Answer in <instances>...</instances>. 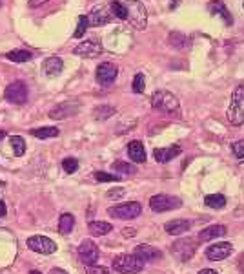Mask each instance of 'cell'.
Instances as JSON below:
<instances>
[{
	"label": "cell",
	"mask_w": 244,
	"mask_h": 274,
	"mask_svg": "<svg viewBox=\"0 0 244 274\" xmlns=\"http://www.w3.org/2000/svg\"><path fill=\"white\" fill-rule=\"evenodd\" d=\"M228 121L231 125H244V84H239L231 93V101L228 106Z\"/></svg>",
	"instance_id": "1"
},
{
	"label": "cell",
	"mask_w": 244,
	"mask_h": 274,
	"mask_svg": "<svg viewBox=\"0 0 244 274\" xmlns=\"http://www.w3.org/2000/svg\"><path fill=\"white\" fill-rule=\"evenodd\" d=\"M126 10H128V20L135 29H146L148 26V11L140 0H126Z\"/></svg>",
	"instance_id": "2"
},
{
	"label": "cell",
	"mask_w": 244,
	"mask_h": 274,
	"mask_svg": "<svg viewBox=\"0 0 244 274\" xmlns=\"http://www.w3.org/2000/svg\"><path fill=\"white\" fill-rule=\"evenodd\" d=\"M151 106L160 112L172 114V112H179V99L173 95L172 91L158 90L155 91L153 97H151Z\"/></svg>",
	"instance_id": "3"
},
{
	"label": "cell",
	"mask_w": 244,
	"mask_h": 274,
	"mask_svg": "<svg viewBox=\"0 0 244 274\" xmlns=\"http://www.w3.org/2000/svg\"><path fill=\"white\" fill-rule=\"evenodd\" d=\"M144 261L135 254H120L113 260V269L122 274H133L142 270Z\"/></svg>",
	"instance_id": "4"
},
{
	"label": "cell",
	"mask_w": 244,
	"mask_h": 274,
	"mask_svg": "<svg viewBox=\"0 0 244 274\" xmlns=\"http://www.w3.org/2000/svg\"><path fill=\"white\" fill-rule=\"evenodd\" d=\"M195 250L197 245L193 238H182V240H177L172 245V254L179 261H190L193 258V254H195Z\"/></svg>",
	"instance_id": "5"
},
{
	"label": "cell",
	"mask_w": 244,
	"mask_h": 274,
	"mask_svg": "<svg viewBox=\"0 0 244 274\" xmlns=\"http://www.w3.org/2000/svg\"><path fill=\"white\" fill-rule=\"evenodd\" d=\"M182 201L175 196H168V194H157L149 199V208L153 212H168V210H175V208H181Z\"/></svg>",
	"instance_id": "6"
},
{
	"label": "cell",
	"mask_w": 244,
	"mask_h": 274,
	"mask_svg": "<svg viewBox=\"0 0 244 274\" xmlns=\"http://www.w3.org/2000/svg\"><path fill=\"white\" fill-rule=\"evenodd\" d=\"M142 212V207L140 203L137 201H129V203H120V205H115L108 210V214L117 220H135L137 216H140Z\"/></svg>",
	"instance_id": "7"
},
{
	"label": "cell",
	"mask_w": 244,
	"mask_h": 274,
	"mask_svg": "<svg viewBox=\"0 0 244 274\" xmlns=\"http://www.w3.org/2000/svg\"><path fill=\"white\" fill-rule=\"evenodd\" d=\"M4 97L11 104H24L28 101V86L22 81H13L6 88Z\"/></svg>",
	"instance_id": "8"
},
{
	"label": "cell",
	"mask_w": 244,
	"mask_h": 274,
	"mask_svg": "<svg viewBox=\"0 0 244 274\" xmlns=\"http://www.w3.org/2000/svg\"><path fill=\"white\" fill-rule=\"evenodd\" d=\"M78 258L86 267H91L99 261V247L93 243L91 240H84L78 245Z\"/></svg>",
	"instance_id": "9"
},
{
	"label": "cell",
	"mask_w": 244,
	"mask_h": 274,
	"mask_svg": "<svg viewBox=\"0 0 244 274\" xmlns=\"http://www.w3.org/2000/svg\"><path fill=\"white\" fill-rule=\"evenodd\" d=\"M28 247L39 254H53L57 250V245L55 241H51L46 236H31L28 240Z\"/></svg>",
	"instance_id": "10"
},
{
	"label": "cell",
	"mask_w": 244,
	"mask_h": 274,
	"mask_svg": "<svg viewBox=\"0 0 244 274\" xmlns=\"http://www.w3.org/2000/svg\"><path fill=\"white\" fill-rule=\"evenodd\" d=\"M233 252V245H231L230 241H222V243H213L206 249V258L211 261H220V260H226L228 256Z\"/></svg>",
	"instance_id": "11"
},
{
	"label": "cell",
	"mask_w": 244,
	"mask_h": 274,
	"mask_svg": "<svg viewBox=\"0 0 244 274\" xmlns=\"http://www.w3.org/2000/svg\"><path fill=\"white\" fill-rule=\"evenodd\" d=\"M117 73H119V70L113 63L99 64V68H97V82L102 84V86H108L117 79Z\"/></svg>",
	"instance_id": "12"
},
{
	"label": "cell",
	"mask_w": 244,
	"mask_h": 274,
	"mask_svg": "<svg viewBox=\"0 0 244 274\" xmlns=\"http://www.w3.org/2000/svg\"><path fill=\"white\" fill-rule=\"evenodd\" d=\"M73 53L78 55V57H99L102 53V44L97 39L84 40V42H80L77 48L73 49Z\"/></svg>",
	"instance_id": "13"
},
{
	"label": "cell",
	"mask_w": 244,
	"mask_h": 274,
	"mask_svg": "<svg viewBox=\"0 0 244 274\" xmlns=\"http://www.w3.org/2000/svg\"><path fill=\"white\" fill-rule=\"evenodd\" d=\"M135 256H139L142 261H155V260H160V258H162V252L158 249H155V247L142 243V245L135 247Z\"/></svg>",
	"instance_id": "14"
},
{
	"label": "cell",
	"mask_w": 244,
	"mask_h": 274,
	"mask_svg": "<svg viewBox=\"0 0 244 274\" xmlns=\"http://www.w3.org/2000/svg\"><path fill=\"white\" fill-rule=\"evenodd\" d=\"M181 154V146L173 144V146H168V148H155L153 150V157L157 159L158 163H170L172 159H175Z\"/></svg>",
	"instance_id": "15"
},
{
	"label": "cell",
	"mask_w": 244,
	"mask_h": 274,
	"mask_svg": "<svg viewBox=\"0 0 244 274\" xmlns=\"http://www.w3.org/2000/svg\"><path fill=\"white\" fill-rule=\"evenodd\" d=\"M80 108V104H75V102H64V104H58L57 108H53L51 114L49 116L53 119H64V117H69V116H75Z\"/></svg>",
	"instance_id": "16"
},
{
	"label": "cell",
	"mask_w": 244,
	"mask_h": 274,
	"mask_svg": "<svg viewBox=\"0 0 244 274\" xmlns=\"http://www.w3.org/2000/svg\"><path fill=\"white\" fill-rule=\"evenodd\" d=\"M90 19V24L91 26H104L110 22V11H106L102 6H97V8H93L91 10V15L88 17Z\"/></svg>",
	"instance_id": "17"
},
{
	"label": "cell",
	"mask_w": 244,
	"mask_h": 274,
	"mask_svg": "<svg viewBox=\"0 0 244 274\" xmlns=\"http://www.w3.org/2000/svg\"><path fill=\"white\" fill-rule=\"evenodd\" d=\"M62 70H64V63L60 57H49L44 61V73L48 77H57Z\"/></svg>",
	"instance_id": "18"
},
{
	"label": "cell",
	"mask_w": 244,
	"mask_h": 274,
	"mask_svg": "<svg viewBox=\"0 0 244 274\" xmlns=\"http://www.w3.org/2000/svg\"><path fill=\"white\" fill-rule=\"evenodd\" d=\"M190 227H192V223L186 222V220H172V222H168L166 225H164V229H166L168 234L181 236V234H184V232L190 231Z\"/></svg>",
	"instance_id": "19"
},
{
	"label": "cell",
	"mask_w": 244,
	"mask_h": 274,
	"mask_svg": "<svg viewBox=\"0 0 244 274\" xmlns=\"http://www.w3.org/2000/svg\"><path fill=\"white\" fill-rule=\"evenodd\" d=\"M208 10H210L211 15H219V17H222L228 26L233 24V19H231L230 11L226 10L224 2H220V0H213V2H210V4H208Z\"/></svg>",
	"instance_id": "20"
},
{
	"label": "cell",
	"mask_w": 244,
	"mask_h": 274,
	"mask_svg": "<svg viewBox=\"0 0 244 274\" xmlns=\"http://www.w3.org/2000/svg\"><path fill=\"white\" fill-rule=\"evenodd\" d=\"M128 155L131 157V161L135 163H144L146 161V150H144V144L140 141H131L128 144Z\"/></svg>",
	"instance_id": "21"
},
{
	"label": "cell",
	"mask_w": 244,
	"mask_h": 274,
	"mask_svg": "<svg viewBox=\"0 0 244 274\" xmlns=\"http://www.w3.org/2000/svg\"><path fill=\"white\" fill-rule=\"evenodd\" d=\"M226 234V227L224 225H213V227H208L204 231H201L199 234V241H210L213 238H220V236Z\"/></svg>",
	"instance_id": "22"
},
{
	"label": "cell",
	"mask_w": 244,
	"mask_h": 274,
	"mask_svg": "<svg viewBox=\"0 0 244 274\" xmlns=\"http://www.w3.org/2000/svg\"><path fill=\"white\" fill-rule=\"evenodd\" d=\"M73 227H75V217H73V214H69V212L62 214L60 220H58V232H60V234H69V232L73 231Z\"/></svg>",
	"instance_id": "23"
},
{
	"label": "cell",
	"mask_w": 244,
	"mask_h": 274,
	"mask_svg": "<svg viewBox=\"0 0 244 274\" xmlns=\"http://www.w3.org/2000/svg\"><path fill=\"white\" fill-rule=\"evenodd\" d=\"M113 231V225L108 222H91L90 223V232L93 236H106Z\"/></svg>",
	"instance_id": "24"
},
{
	"label": "cell",
	"mask_w": 244,
	"mask_h": 274,
	"mask_svg": "<svg viewBox=\"0 0 244 274\" xmlns=\"http://www.w3.org/2000/svg\"><path fill=\"white\" fill-rule=\"evenodd\" d=\"M6 57L13 61V63H28L33 59V53L28 51V49H13V51L6 53Z\"/></svg>",
	"instance_id": "25"
},
{
	"label": "cell",
	"mask_w": 244,
	"mask_h": 274,
	"mask_svg": "<svg viewBox=\"0 0 244 274\" xmlns=\"http://www.w3.org/2000/svg\"><path fill=\"white\" fill-rule=\"evenodd\" d=\"M113 116H115V108H113V106L104 104V106H97L95 110H93V117L99 121L110 119V117H113Z\"/></svg>",
	"instance_id": "26"
},
{
	"label": "cell",
	"mask_w": 244,
	"mask_h": 274,
	"mask_svg": "<svg viewBox=\"0 0 244 274\" xmlns=\"http://www.w3.org/2000/svg\"><path fill=\"white\" fill-rule=\"evenodd\" d=\"M31 135L39 137V139H49V137H57L58 130L57 128H53V126H42V128H35V130H31Z\"/></svg>",
	"instance_id": "27"
},
{
	"label": "cell",
	"mask_w": 244,
	"mask_h": 274,
	"mask_svg": "<svg viewBox=\"0 0 244 274\" xmlns=\"http://www.w3.org/2000/svg\"><path fill=\"white\" fill-rule=\"evenodd\" d=\"M204 203L210 208H222L226 205V197L222 194H210V196H206Z\"/></svg>",
	"instance_id": "28"
},
{
	"label": "cell",
	"mask_w": 244,
	"mask_h": 274,
	"mask_svg": "<svg viewBox=\"0 0 244 274\" xmlns=\"http://www.w3.org/2000/svg\"><path fill=\"white\" fill-rule=\"evenodd\" d=\"M110 10H111V13L115 15L117 19L128 20V10H126L124 2H117V0H113V2L110 4Z\"/></svg>",
	"instance_id": "29"
},
{
	"label": "cell",
	"mask_w": 244,
	"mask_h": 274,
	"mask_svg": "<svg viewBox=\"0 0 244 274\" xmlns=\"http://www.w3.org/2000/svg\"><path fill=\"white\" fill-rule=\"evenodd\" d=\"M10 141H11V146H13V154L17 155V157L26 154V141L22 139L20 135H13Z\"/></svg>",
	"instance_id": "30"
},
{
	"label": "cell",
	"mask_w": 244,
	"mask_h": 274,
	"mask_svg": "<svg viewBox=\"0 0 244 274\" xmlns=\"http://www.w3.org/2000/svg\"><path fill=\"white\" fill-rule=\"evenodd\" d=\"M88 26H90V19H88L86 15H80V17H78V22H77V29H75L73 37H75V39H80V37H84Z\"/></svg>",
	"instance_id": "31"
},
{
	"label": "cell",
	"mask_w": 244,
	"mask_h": 274,
	"mask_svg": "<svg viewBox=\"0 0 244 274\" xmlns=\"http://www.w3.org/2000/svg\"><path fill=\"white\" fill-rule=\"evenodd\" d=\"M170 44H172V46H175V48L182 49L184 46H188L186 35L179 33V31H173V33H170Z\"/></svg>",
	"instance_id": "32"
},
{
	"label": "cell",
	"mask_w": 244,
	"mask_h": 274,
	"mask_svg": "<svg viewBox=\"0 0 244 274\" xmlns=\"http://www.w3.org/2000/svg\"><path fill=\"white\" fill-rule=\"evenodd\" d=\"M113 172H122V174H133L137 172L133 165L126 163V161H115L113 163Z\"/></svg>",
	"instance_id": "33"
},
{
	"label": "cell",
	"mask_w": 244,
	"mask_h": 274,
	"mask_svg": "<svg viewBox=\"0 0 244 274\" xmlns=\"http://www.w3.org/2000/svg\"><path fill=\"white\" fill-rule=\"evenodd\" d=\"M62 169L66 174H73V172H77L78 169V161L75 157H66L62 161Z\"/></svg>",
	"instance_id": "34"
},
{
	"label": "cell",
	"mask_w": 244,
	"mask_h": 274,
	"mask_svg": "<svg viewBox=\"0 0 244 274\" xmlns=\"http://www.w3.org/2000/svg\"><path fill=\"white\" fill-rule=\"evenodd\" d=\"M144 86H146V84H144V75L142 73H137L133 79V84H131V90H133L135 93H142Z\"/></svg>",
	"instance_id": "35"
},
{
	"label": "cell",
	"mask_w": 244,
	"mask_h": 274,
	"mask_svg": "<svg viewBox=\"0 0 244 274\" xmlns=\"http://www.w3.org/2000/svg\"><path fill=\"white\" fill-rule=\"evenodd\" d=\"M95 179L101 183H106V181H119V176L115 174H108V172H95Z\"/></svg>",
	"instance_id": "36"
},
{
	"label": "cell",
	"mask_w": 244,
	"mask_h": 274,
	"mask_svg": "<svg viewBox=\"0 0 244 274\" xmlns=\"http://www.w3.org/2000/svg\"><path fill=\"white\" fill-rule=\"evenodd\" d=\"M231 150H233V155H235V157L244 159V139L235 141V143L231 144Z\"/></svg>",
	"instance_id": "37"
},
{
	"label": "cell",
	"mask_w": 244,
	"mask_h": 274,
	"mask_svg": "<svg viewBox=\"0 0 244 274\" xmlns=\"http://www.w3.org/2000/svg\"><path fill=\"white\" fill-rule=\"evenodd\" d=\"M86 274H110V270L106 269V267L91 265V267H86Z\"/></svg>",
	"instance_id": "38"
},
{
	"label": "cell",
	"mask_w": 244,
	"mask_h": 274,
	"mask_svg": "<svg viewBox=\"0 0 244 274\" xmlns=\"http://www.w3.org/2000/svg\"><path fill=\"white\" fill-rule=\"evenodd\" d=\"M46 2H49V0H29V8H40Z\"/></svg>",
	"instance_id": "39"
},
{
	"label": "cell",
	"mask_w": 244,
	"mask_h": 274,
	"mask_svg": "<svg viewBox=\"0 0 244 274\" xmlns=\"http://www.w3.org/2000/svg\"><path fill=\"white\" fill-rule=\"evenodd\" d=\"M124 194V188H119V190H113V192H108V197H111V199H115V197L122 196Z\"/></svg>",
	"instance_id": "40"
},
{
	"label": "cell",
	"mask_w": 244,
	"mask_h": 274,
	"mask_svg": "<svg viewBox=\"0 0 244 274\" xmlns=\"http://www.w3.org/2000/svg\"><path fill=\"white\" fill-rule=\"evenodd\" d=\"M6 212H8V210H6V203H4V201H0V217H4V216H6Z\"/></svg>",
	"instance_id": "41"
},
{
	"label": "cell",
	"mask_w": 244,
	"mask_h": 274,
	"mask_svg": "<svg viewBox=\"0 0 244 274\" xmlns=\"http://www.w3.org/2000/svg\"><path fill=\"white\" fill-rule=\"evenodd\" d=\"M199 274H219V272H217V270H213V269H202Z\"/></svg>",
	"instance_id": "42"
},
{
	"label": "cell",
	"mask_w": 244,
	"mask_h": 274,
	"mask_svg": "<svg viewBox=\"0 0 244 274\" xmlns=\"http://www.w3.org/2000/svg\"><path fill=\"white\" fill-rule=\"evenodd\" d=\"M49 274H67V272L64 269H51V272Z\"/></svg>",
	"instance_id": "43"
},
{
	"label": "cell",
	"mask_w": 244,
	"mask_h": 274,
	"mask_svg": "<svg viewBox=\"0 0 244 274\" xmlns=\"http://www.w3.org/2000/svg\"><path fill=\"white\" fill-rule=\"evenodd\" d=\"M133 234H135L133 229H124V236H128L129 238V236H133Z\"/></svg>",
	"instance_id": "44"
},
{
	"label": "cell",
	"mask_w": 244,
	"mask_h": 274,
	"mask_svg": "<svg viewBox=\"0 0 244 274\" xmlns=\"http://www.w3.org/2000/svg\"><path fill=\"white\" fill-rule=\"evenodd\" d=\"M177 4H179V0H173V4L170 6V8H172V10H173V8H175V6H177Z\"/></svg>",
	"instance_id": "45"
},
{
	"label": "cell",
	"mask_w": 244,
	"mask_h": 274,
	"mask_svg": "<svg viewBox=\"0 0 244 274\" xmlns=\"http://www.w3.org/2000/svg\"><path fill=\"white\" fill-rule=\"evenodd\" d=\"M29 274H40V272H39V270H31Z\"/></svg>",
	"instance_id": "46"
},
{
	"label": "cell",
	"mask_w": 244,
	"mask_h": 274,
	"mask_svg": "<svg viewBox=\"0 0 244 274\" xmlns=\"http://www.w3.org/2000/svg\"><path fill=\"white\" fill-rule=\"evenodd\" d=\"M2 187H4V183H2V181H0V188H2Z\"/></svg>",
	"instance_id": "47"
},
{
	"label": "cell",
	"mask_w": 244,
	"mask_h": 274,
	"mask_svg": "<svg viewBox=\"0 0 244 274\" xmlns=\"http://www.w3.org/2000/svg\"><path fill=\"white\" fill-rule=\"evenodd\" d=\"M0 8H2V0H0Z\"/></svg>",
	"instance_id": "48"
}]
</instances>
